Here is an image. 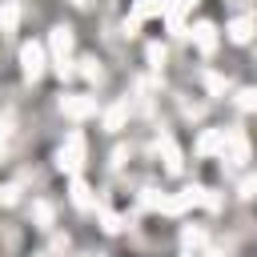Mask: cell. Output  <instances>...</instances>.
I'll return each instance as SVG.
<instances>
[{"mask_svg": "<svg viewBox=\"0 0 257 257\" xmlns=\"http://www.w3.org/2000/svg\"><path fill=\"white\" fill-rule=\"evenodd\" d=\"M24 68H28L32 76L40 72V48H36V44H28V48H24Z\"/></svg>", "mask_w": 257, "mask_h": 257, "instance_id": "1", "label": "cell"}]
</instances>
